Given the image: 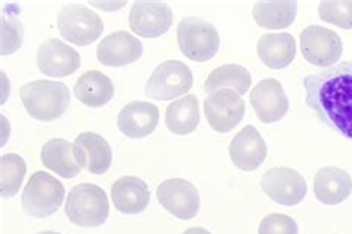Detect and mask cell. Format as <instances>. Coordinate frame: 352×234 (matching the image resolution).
Masks as SVG:
<instances>
[{"label": "cell", "mask_w": 352, "mask_h": 234, "mask_svg": "<svg viewBox=\"0 0 352 234\" xmlns=\"http://www.w3.org/2000/svg\"><path fill=\"white\" fill-rule=\"evenodd\" d=\"M303 89L305 101L318 119L352 139V61L309 74Z\"/></svg>", "instance_id": "1"}, {"label": "cell", "mask_w": 352, "mask_h": 234, "mask_svg": "<svg viewBox=\"0 0 352 234\" xmlns=\"http://www.w3.org/2000/svg\"><path fill=\"white\" fill-rule=\"evenodd\" d=\"M24 108L33 119L51 121L61 117L70 104V91L63 82L34 80L20 91Z\"/></svg>", "instance_id": "2"}, {"label": "cell", "mask_w": 352, "mask_h": 234, "mask_svg": "<svg viewBox=\"0 0 352 234\" xmlns=\"http://www.w3.org/2000/svg\"><path fill=\"white\" fill-rule=\"evenodd\" d=\"M66 215L70 222L83 229L103 226L109 218V198L96 184L75 185L67 194Z\"/></svg>", "instance_id": "3"}, {"label": "cell", "mask_w": 352, "mask_h": 234, "mask_svg": "<svg viewBox=\"0 0 352 234\" xmlns=\"http://www.w3.org/2000/svg\"><path fill=\"white\" fill-rule=\"evenodd\" d=\"M177 43L184 57L206 62L219 52L220 36L210 21L199 16H186L177 25Z\"/></svg>", "instance_id": "4"}, {"label": "cell", "mask_w": 352, "mask_h": 234, "mask_svg": "<svg viewBox=\"0 0 352 234\" xmlns=\"http://www.w3.org/2000/svg\"><path fill=\"white\" fill-rule=\"evenodd\" d=\"M66 190L57 178L48 172L38 171L24 187L23 209L34 218L51 217L63 204Z\"/></svg>", "instance_id": "5"}, {"label": "cell", "mask_w": 352, "mask_h": 234, "mask_svg": "<svg viewBox=\"0 0 352 234\" xmlns=\"http://www.w3.org/2000/svg\"><path fill=\"white\" fill-rule=\"evenodd\" d=\"M193 85V74L186 64L170 60L157 65L146 82L144 95L151 100L170 101L189 92Z\"/></svg>", "instance_id": "6"}, {"label": "cell", "mask_w": 352, "mask_h": 234, "mask_svg": "<svg viewBox=\"0 0 352 234\" xmlns=\"http://www.w3.org/2000/svg\"><path fill=\"white\" fill-rule=\"evenodd\" d=\"M57 25L64 39L79 46L94 43L104 30L101 18L83 5L64 6L58 12Z\"/></svg>", "instance_id": "7"}, {"label": "cell", "mask_w": 352, "mask_h": 234, "mask_svg": "<svg viewBox=\"0 0 352 234\" xmlns=\"http://www.w3.org/2000/svg\"><path fill=\"white\" fill-rule=\"evenodd\" d=\"M300 49L309 64L329 69L340 60L344 45L336 32L321 25H309L300 33Z\"/></svg>", "instance_id": "8"}, {"label": "cell", "mask_w": 352, "mask_h": 234, "mask_svg": "<svg viewBox=\"0 0 352 234\" xmlns=\"http://www.w3.org/2000/svg\"><path fill=\"white\" fill-rule=\"evenodd\" d=\"M204 113L208 125L220 134H228L236 128L245 116V102L232 89H221L204 100Z\"/></svg>", "instance_id": "9"}, {"label": "cell", "mask_w": 352, "mask_h": 234, "mask_svg": "<svg viewBox=\"0 0 352 234\" xmlns=\"http://www.w3.org/2000/svg\"><path fill=\"white\" fill-rule=\"evenodd\" d=\"M263 193L278 204L296 206L305 200L308 185L305 176L292 167H272L261 180Z\"/></svg>", "instance_id": "10"}, {"label": "cell", "mask_w": 352, "mask_h": 234, "mask_svg": "<svg viewBox=\"0 0 352 234\" xmlns=\"http://www.w3.org/2000/svg\"><path fill=\"white\" fill-rule=\"evenodd\" d=\"M156 198L166 212L184 221L195 218L201 208L198 189L183 178L162 181L156 189Z\"/></svg>", "instance_id": "11"}, {"label": "cell", "mask_w": 352, "mask_h": 234, "mask_svg": "<svg viewBox=\"0 0 352 234\" xmlns=\"http://www.w3.org/2000/svg\"><path fill=\"white\" fill-rule=\"evenodd\" d=\"M250 104H252L258 120L263 124L280 121L289 111V98L276 79H265L258 82L250 92Z\"/></svg>", "instance_id": "12"}, {"label": "cell", "mask_w": 352, "mask_h": 234, "mask_svg": "<svg viewBox=\"0 0 352 234\" xmlns=\"http://www.w3.org/2000/svg\"><path fill=\"white\" fill-rule=\"evenodd\" d=\"M173 24L171 8L164 2H134L129 12L131 30L146 37L155 39L170 30Z\"/></svg>", "instance_id": "13"}, {"label": "cell", "mask_w": 352, "mask_h": 234, "mask_svg": "<svg viewBox=\"0 0 352 234\" xmlns=\"http://www.w3.org/2000/svg\"><path fill=\"white\" fill-rule=\"evenodd\" d=\"M36 64L46 76L66 78L80 67V55L58 39H48L39 46Z\"/></svg>", "instance_id": "14"}, {"label": "cell", "mask_w": 352, "mask_h": 234, "mask_svg": "<svg viewBox=\"0 0 352 234\" xmlns=\"http://www.w3.org/2000/svg\"><path fill=\"white\" fill-rule=\"evenodd\" d=\"M230 161L241 171L253 172L266 161L267 147L257 128L248 125L234 137L229 144Z\"/></svg>", "instance_id": "15"}, {"label": "cell", "mask_w": 352, "mask_h": 234, "mask_svg": "<svg viewBox=\"0 0 352 234\" xmlns=\"http://www.w3.org/2000/svg\"><path fill=\"white\" fill-rule=\"evenodd\" d=\"M73 156L89 174L103 175L112 166L113 153L106 139L96 132L79 134L73 143Z\"/></svg>", "instance_id": "16"}, {"label": "cell", "mask_w": 352, "mask_h": 234, "mask_svg": "<svg viewBox=\"0 0 352 234\" xmlns=\"http://www.w3.org/2000/svg\"><path fill=\"white\" fill-rule=\"evenodd\" d=\"M143 45L128 32H115L106 36L97 46V60L107 67H124L140 60Z\"/></svg>", "instance_id": "17"}, {"label": "cell", "mask_w": 352, "mask_h": 234, "mask_svg": "<svg viewBox=\"0 0 352 234\" xmlns=\"http://www.w3.org/2000/svg\"><path fill=\"white\" fill-rule=\"evenodd\" d=\"M160 121V110L146 101H133L118 116V128L125 137L142 139L155 132Z\"/></svg>", "instance_id": "18"}, {"label": "cell", "mask_w": 352, "mask_h": 234, "mask_svg": "<svg viewBox=\"0 0 352 234\" xmlns=\"http://www.w3.org/2000/svg\"><path fill=\"white\" fill-rule=\"evenodd\" d=\"M352 193V176L338 166L321 167L314 178V194L322 204L344 203Z\"/></svg>", "instance_id": "19"}, {"label": "cell", "mask_w": 352, "mask_h": 234, "mask_svg": "<svg viewBox=\"0 0 352 234\" xmlns=\"http://www.w3.org/2000/svg\"><path fill=\"white\" fill-rule=\"evenodd\" d=\"M112 200L120 213L137 215L149 206L151 190L142 178L126 175L112 185Z\"/></svg>", "instance_id": "20"}, {"label": "cell", "mask_w": 352, "mask_h": 234, "mask_svg": "<svg viewBox=\"0 0 352 234\" xmlns=\"http://www.w3.org/2000/svg\"><path fill=\"white\" fill-rule=\"evenodd\" d=\"M257 55L272 70H283L296 58V40L290 33H266L257 42Z\"/></svg>", "instance_id": "21"}, {"label": "cell", "mask_w": 352, "mask_h": 234, "mask_svg": "<svg viewBox=\"0 0 352 234\" xmlns=\"http://www.w3.org/2000/svg\"><path fill=\"white\" fill-rule=\"evenodd\" d=\"M75 97L87 107H103L115 97V85L109 76L98 70L83 73L73 88Z\"/></svg>", "instance_id": "22"}, {"label": "cell", "mask_w": 352, "mask_h": 234, "mask_svg": "<svg viewBox=\"0 0 352 234\" xmlns=\"http://www.w3.org/2000/svg\"><path fill=\"white\" fill-rule=\"evenodd\" d=\"M41 161L45 167L67 180L79 175L82 169L73 156V144L63 138H54L43 144Z\"/></svg>", "instance_id": "23"}, {"label": "cell", "mask_w": 352, "mask_h": 234, "mask_svg": "<svg viewBox=\"0 0 352 234\" xmlns=\"http://www.w3.org/2000/svg\"><path fill=\"white\" fill-rule=\"evenodd\" d=\"M201 121L199 101L195 95H186L166 107L165 125L175 135L195 132Z\"/></svg>", "instance_id": "24"}, {"label": "cell", "mask_w": 352, "mask_h": 234, "mask_svg": "<svg viewBox=\"0 0 352 234\" xmlns=\"http://www.w3.org/2000/svg\"><path fill=\"white\" fill-rule=\"evenodd\" d=\"M252 86V74L239 64H226L217 67L214 71L210 73L204 89L208 93H212L221 89H232L241 97L245 95V92L250 91Z\"/></svg>", "instance_id": "25"}, {"label": "cell", "mask_w": 352, "mask_h": 234, "mask_svg": "<svg viewBox=\"0 0 352 234\" xmlns=\"http://www.w3.org/2000/svg\"><path fill=\"white\" fill-rule=\"evenodd\" d=\"M298 15L296 2H257L253 6V18L257 25L267 30H283L290 27Z\"/></svg>", "instance_id": "26"}, {"label": "cell", "mask_w": 352, "mask_h": 234, "mask_svg": "<svg viewBox=\"0 0 352 234\" xmlns=\"http://www.w3.org/2000/svg\"><path fill=\"white\" fill-rule=\"evenodd\" d=\"M27 172L25 161L15 153L3 154L0 159V191L3 199H11L20 191Z\"/></svg>", "instance_id": "27"}, {"label": "cell", "mask_w": 352, "mask_h": 234, "mask_svg": "<svg viewBox=\"0 0 352 234\" xmlns=\"http://www.w3.org/2000/svg\"><path fill=\"white\" fill-rule=\"evenodd\" d=\"M318 14L322 21L345 30L352 29V0H344V2H329V0H324V2L320 3Z\"/></svg>", "instance_id": "28"}, {"label": "cell", "mask_w": 352, "mask_h": 234, "mask_svg": "<svg viewBox=\"0 0 352 234\" xmlns=\"http://www.w3.org/2000/svg\"><path fill=\"white\" fill-rule=\"evenodd\" d=\"M2 43H0V48H2V55H11L21 48L23 45V37L24 30L21 21L12 14L2 11Z\"/></svg>", "instance_id": "29"}, {"label": "cell", "mask_w": 352, "mask_h": 234, "mask_svg": "<svg viewBox=\"0 0 352 234\" xmlns=\"http://www.w3.org/2000/svg\"><path fill=\"white\" fill-rule=\"evenodd\" d=\"M258 234H299V227L289 215L270 213L258 224Z\"/></svg>", "instance_id": "30"}, {"label": "cell", "mask_w": 352, "mask_h": 234, "mask_svg": "<svg viewBox=\"0 0 352 234\" xmlns=\"http://www.w3.org/2000/svg\"><path fill=\"white\" fill-rule=\"evenodd\" d=\"M92 5L103 8V11H118L119 8L125 6L126 3H125V2H120V3H113V2H110V3H98V2H94Z\"/></svg>", "instance_id": "31"}, {"label": "cell", "mask_w": 352, "mask_h": 234, "mask_svg": "<svg viewBox=\"0 0 352 234\" xmlns=\"http://www.w3.org/2000/svg\"><path fill=\"white\" fill-rule=\"evenodd\" d=\"M183 234H211L207 229H204V227H190V229H188L186 231H184Z\"/></svg>", "instance_id": "32"}, {"label": "cell", "mask_w": 352, "mask_h": 234, "mask_svg": "<svg viewBox=\"0 0 352 234\" xmlns=\"http://www.w3.org/2000/svg\"><path fill=\"white\" fill-rule=\"evenodd\" d=\"M2 121H3V139H2V145H5V143H6V139H8V137H9V125L6 126V124H9V121H6V119H5V116H2Z\"/></svg>", "instance_id": "33"}, {"label": "cell", "mask_w": 352, "mask_h": 234, "mask_svg": "<svg viewBox=\"0 0 352 234\" xmlns=\"http://www.w3.org/2000/svg\"><path fill=\"white\" fill-rule=\"evenodd\" d=\"M2 79H3V98H2V104H3V102L6 101V95L9 97V93L6 92V85H8V80H6V76H5V73H2ZM8 91H9V88H8Z\"/></svg>", "instance_id": "34"}, {"label": "cell", "mask_w": 352, "mask_h": 234, "mask_svg": "<svg viewBox=\"0 0 352 234\" xmlns=\"http://www.w3.org/2000/svg\"><path fill=\"white\" fill-rule=\"evenodd\" d=\"M38 234H60V233H55V231H42V233H38Z\"/></svg>", "instance_id": "35"}]
</instances>
